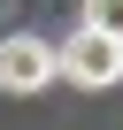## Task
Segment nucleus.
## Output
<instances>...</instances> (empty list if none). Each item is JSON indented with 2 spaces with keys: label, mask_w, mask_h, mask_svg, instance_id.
<instances>
[{
  "label": "nucleus",
  "mask_w": 123,
  "mask_h": 130,
  "mask_svg": "<svg viewBox=\"0 0 123 130\" xmlns=\"http://www.w3.org/2000/svg\"><path fill=\"white\" fill-rule=\"evenodd\" d=\"M54 77H69V84H85V92H108V84L123 77V46L77 23L69 38H61V46H54Z\"/></svg>",
  "instance_id": "1"
},
{
  "label": "nucleus",
  "mask_w": 123,
  "mask_h": 130,
  "mask_svg": "<svg viewBox=\"0 0 123 130\" xmlns=\"http://www.w3.org/2000/svg\"><path fill=\"white\" fill-rule=\"evenodd\" d=\"M54 84V46L46 38H0V92H46Z\"/></svg>",
  "instance_id": "2"
},
{
  "label": "nucleus",
  "mask_w": 123,
  "mask_h": 130,
  "mask_svg": "<svg viewBox=\"0 0 123 130\" xmlns=\"http://www.w3.org/2000/svg\"><path fill=\"white\" fill-rule=\"evenodd\" d=\"M85 31H100V38L123 46V0H85Z\"/></svg>",
  "instance_id": "3"
}]
</instances>
